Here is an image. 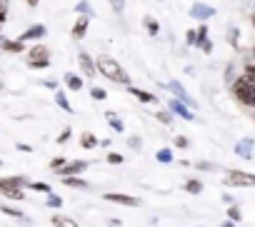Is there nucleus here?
<instances>
[{
    "instance_id": "nucleus-1",
    "label": "nucleus",
    "mask_w": 255,
    "mask_h": 227,
    "mask_svg": "<svg viewBox=\"0 0 255 227\" xmlns=\"http://www.w3.org/2000/svg\"><path fill=\"white\" fill-rule=\"evenodd\" d=\"M98 70L108 77V80L123 82V85H130V77H128V73L120 68V63H115L113 57H100L98 60Z\"/></svg>"
},
{
    "instance_id": "nucleus-2",
    "label": "nucleus",
    "mask_w": 255,
    "mask_h": 227,
    "mask_svg": "<svg viewBox=\"0 0 255 227\" xmlns=\"http://www.w3.org/2000/svg\"><path fill=\"white\" fill-rule=\"evenodd\" d=\"M233 93H235V97L243 105H248V108L255 105V82H250L248 77H238L235 85H233Z\"/></svg>"
},
{
    "instance_id": "nucleus-3",
    "label": "nucleus",
    "mask_w": 255,
    "mask_h": 227,
    "mask_svg": "<svg viewBox=\"0 0 255 227\" xmlns=\"http://www.w3.org/2000/svg\"><path fill=\"white\" fill-rule=\"evenodd\" d=\"M30 68H48L50 65V50L45 45H35L30 50Z\"/></svg>"
},
{
    "instance_id": "nucleus-4",
    "label": "nucleus",
    "mask_w": 255,
    "mask_h": 227,
    "mask_svg": "<svg viewBox=\"0 0 255 227\" xmlns=\"http://www.w3.org/2000/svg\"><path fill=\"white\" fill-rule=\"evenodd\" d=\"M20 182H23V180H15V177L3 180V177H0V192H5L13 200H23V192H20V188H18Z\"/></svg>"
},
{
    "instance_id": "nucleus-5",
    "label": "nucleus",
    "mask_w": 255,
    "mask_h": 227,
    "mask_svg": "<svg viewBox=\"0 0 255 227\" xmlns=\"http://www.w3.org/2000/svg\"><path fill=\"white\" fill-rule=\"evenodd\" d=\"M228 185H233V188H250V185H255V177L250 175V172H240V170H235V172H230L228 175Z\"/></svg>"
},
{
    "instance_id": "nucleus-6",
    "label": "nucleus",
    "mask_w": 255,
    "mask_h": 227,
    "mask_svg": "<svg viewBox=\"0 0 255 227\" xmlns=\"http://www.w3.org/2000/svg\"><path fill=\"white\" fill-rule=\"evenodd\" d=\"M108 202H118V205H125V208H138L140 200L138 197H130V195H120V192H108L105 195Z\"/></svg>"
},
{
    "instance_id": "nucleus-7",
    "label": "nucleus",
    "mask_w": 255,
    "mask_h": 227,
    "mask_svg": "<svg viewBox=\"0 0 255 227\" xmlns=\"http://www.w3.org/2000/svg\"><path fill=\"white\" fill-rule=\"evenodd\" d=\"M190 15H193L195 20H208L215 15V8H210V5H203V3H195L193 8H190Z\"/></svg>"
},
{
    "instance_id": "nucleus-8",
    "label": "nucleus",
    "mask_w": 255,
    "mask_h": 227,
    "mask_svg": "<svg viewBox=\"0 0 255 227\" xmlns=\"http://www.w3.org/2000/svg\"><path fill=\"white\" fill-rule=\"evenodd\" d=\"M165 88H168L170 93H173V95H178V97H180V102H185V105H195V102L190 100V95L183 90V85H180V82H165Z\"/></svg>"
},
{
    "instance_id": "nucleus-9",
    "label": "nucleus",
    "mask_w": 255,
    "mask_h": 227,
    "mask_svg": "<svg viewBox=\"0 0 255 227\" xmlns=\"http://www.w3.org/2000/svg\"><path fill=\"white\" fill-rule=\"evenodd\" d=\"M85 168H88V162H85V160H75V162H70V165H63L60 172L68 177V175H78V172H83Z\"/></svg>"
},
{
    "instance_id": "nucleus-10",
    "label": "nucleus",
    "mask_w": 255,
    "mask_h": 227,
    "mask_svg": "<svg viewBox=\"0 0 255 227\" xmlns=\"http://www.w3.org/2000/svg\"><path fill=\"white\" fill-rule=\"evenodd\" d=\"M170 113H175V115H180L185 120H193V113H190L185 108V102H180V100H170Z\"/></svg>"
},
{
    "instance_id": "nucleus-11",
    "label": "nucleus",
    "mask_w": 255,
    "mask_h": 227,
    "mask_svg": "<svg viewBox=\"0 0 255 227\" xmlns=\"http://www.w3.org/2000/svg\"><path fill=\"white\" fill-rule=\"evenodd\" d=\"M42 35H45V28H42V25H30L18 40H20V43H25V40H35V38H42Z\"/></svg>"
},
{
    "instance_id": "nucleus-12",
    "label": "nucleus",
    "mask_w": 255,
    "mask_h": 227,
    "mask_svg": "<svg viewBox=\"0 0 255 227\" xmlns=\"http://www.w3.org/2000/svg\"><path fill=\"white\" fill-rule=\"evenodd\" d=\"M80 68L85 70V73H88V75H95V65H93V60H90V55L88 53H80Z\"/></svg>"
},
{
    "instance_id": "nucleus-13",
    "label": "nucleus",
    "mask_w": 255,
    "mask_h": 227,
    "mask_svg": "<svg viewBox=\"0 0 255 227\" xmlns=\"http://www.w3.org/2000/svg\"><path fill=\"white\" fill-rule=\"evenodd\" d=\"M128 90H130L138 100H143V102H158L155 100V95H150V93H145V90H138V88H133V85H128Z\"/></svg>"
},
{
    "instance_id": "nucleus-14",
    "label": "nucleus",
    "mask_w": 255,
    "mask_h": 227,
    "mask_svg": "<svg viewBox=\"0 0 255 227\" xmlns=\"http://www.w3.org/2000/svg\"><path fill=\"white\" fill-rule=\"evenodd\" d=\"M88 23H90L88 18H78V23H75V28H73V35H75V38H83L85 30H88Z\"/></svg>"
},
{
    "instance_id": "nucleus-15",
    "label": "nucleus",
    "mask_w": 255,
    "mask_h": 227,
    "mask_svg": "<svg viewBox=\"0 0 255 227\" xmlns=\"http://www.w3.org/2000/svg\"><path fill=\"white\" fill-rule=\"evenodd\" d=\"M80 145H83L85 150H93V148L98 145V140H95L90 132H83V135H80Z\"/></svg>"
},
{
    "instance_id": "nucleus-16",
    "label": "nucleus",
    "mask_w": 255,
    "mask_h": 227,
    "mask_svg": "<svg viewBox=\"0 0 255 227\" xmlns=\"http://www.w3.org/2000/svg\"><path fill=\"white\" fill-rule=\"evenodd\" d=\"M143 23H145V28H148V33H150V35H158V30H160V25H158V20H155V18H150V15H145V20H143Z\"/></svg>"
},
{
    "instance_id": "nucleus-17",
    "label": "nucleus",
    "mask_w": 255,
    "mask_h": 227,
    "mask_svg": "<svg viewBox=\"0 0 255 227\" xmlns=\"http://www.w3.org/2000/svg\"><path fill=\"white\" fill-rule=\"evenodd\" d=\"M65 82H68V88H70V90H80V88H83V80H80L78 75H73V73L65 75Z\"/></svg>"
},
{
    "instance_id": "nucleus-18",
    "label": "nucleus",
    "mask_w": 255,
    "mask_h": 227,
    "mask_svg": "<svg viewBox=\"0 0 255 227\" xmlns=\"http://www.w3.org/2000/svg\"><path fill=\"white\" fill-rule=\"evenodd\" d=\"M23 48L25 45L20 43V40H15V43H13V40H5V43H3V50H8V53H20Z\"/></svg>"
},
{
    "instance_id": "nucleus-19",
    "label": "nucleus",
    "mask_w": 255,
    "mask_h": 227,
    "mask_svg": "<svg viewBox=\"0 0 255 227\" xmlns=\"http://www.w3.org/2000/svg\"><path fill=\"white\" fill-rule=\"evenodd\" d=\"M53 225L55 227H78L73 220H68V217H53Z\"/></svg>"
},
{
    "instance_id": "nucleus-20",
    "label": "nucleus",
    "mask_w": 255,
    "mask_h": 227,
    "mask_svg": "<svg viewBox=\"0 0 255 227\" xmlns=\"http://www.w3.org/2000/svg\"><path fill=\"white\" fill-rule=\"evenodd\" d=\"M63 185H70V188H85V182L80 177H73V175H68L65 180H63Z\"/></svg>"
},
{
    "instance_id": "nucleus-21",
    "label": "nucleus",
    "mask_w": 255,
    "mask_h": 227,
    "mask_svg": "<svg viewBox=\"0 0 255 227\" xmlns=\"http://www.w3.org/2000/svg\"><path fill=\"white\" fill-rule=\"evenodd\" d=\"M55 100H58V105H60L63 110H65V113H73V108H70V102L65 100V95H63V93H58V95H55Z\"/></svg>"
},
{
    "instance_id": "nucleus-22",
    "label": "nucleus",
    "mask_w": 255,
    "mask_h": 227,
    "mask_svg": "<svg viewBox=\"0 0 255 227\" xmlns=\"http://www.w3.org/2000/svg\"><path fill=\"white\" fill-rule=\"evenodd\" d=\"M185 190H188V192H195V195H198V192L203 190V185H200V182H195V180H190V182L185 185Z\"/></svg>"
},
{
    "instance_id": "nucleus-23",
    "label": "nucleus",
    "mask_w": 255,
    "mask_h": 227,
    "mask_svg": "<svg viewBox=\"0 0 255 227\" xmlns=\"http://www.w3.org/2000/svg\"><path fill=\"white\" fill-rule=\"evenodd\" d=\"M48 205H50V208H60V205H63V200H60L58 195H53V192H48Z\"/></svg>"
},
{
    "instance_id": "nucleus-24",
    "label": "nucleus",
    "mask_w": 255,
    "mask_h": 227,
    "mask_svg": "<svg viewBox=\"0 0 255 227\" xmlns=\"http://www.w3.org/2000/svg\"><path fill=\"white\" fill-rule=\"evenodd\" d=\"M28 188L40 190V192H50V188H48V185H42V182H28Z\"/></svg>"
},
{
    "instance_id": "nucleus-25",
    "label": "nucleus",
    "mask_w": 255,
    "mask_h": 227,
    "mask_svg": "<svg viewBox=\"0 0 255 227\" xmlns=\"http://www.w3.org/2000/svg\"><path fill=\"white\" fill-rule=\"evenodd\" d=\"M108 120H110V125H113V128H115V130H118V132H120V130H123V122H120V120H118V117H115V115H113V113H108Z\"/></svg>"
},
{
    "instance_id": "nucleus-26",
    "label": "nucleus",
    "mask_w": 255,
    "mask_h": 227,
    "mask_svg": "<svg viewBox=\"0 0 255 227\" xmlns=\"http://www.w3.org/2000/svg\"><path fill=\"white\" fill-rule=\"evenodd\" d=\"M5 13H8V0H0V25L5 20Z\"/></svg>"
},
{
    "instance_id": "nucleus-27",
    "label": "nucleus",
    "mask_w": 255,
    "mask_h": 227,
    "mask_svg": "<svg viewBox=\"0 0 255 227\" xmlns=\"http://www.w3.org/2000/svg\"><path fill=\"white\" fill-rule=\"evenodd\" d=\"M250 142H253V140H245V142H243V145L238 148V152H240V155H245V157L250 155Z\"/></svg>"
},
{
    "instance_id": "nucleus-28",
    "label": "nucleus",
    "mask_w": 255,
    "mask_h": 227,
    "mask_svg": "<svg viewBox=\"0 0 255 227\" xmlns=\"http://www.w3.org/2000/svg\"><path fill=\"white\" fill-rule=\"evenodd\" d=\"M158 160L160 162H170V160H173V155H170V150H160L158 152Z\"/></svg>"
},
{
    "instance_id": "nucleus-29",
    "label": "nucleus",
    "mask_w": 255,
    "mask_h": 227,
    "mask_svg": "<svg viewBox=\"0 0 255 227\" xmlns=\"http://www.w3.org/2000/svg\"><path fill=\"white\" fill-rule=\"evenodd\" d=\"M0 210H3L5 215H10V217H20V220H23V212H18V210H13V208H0Z\"/></svg>"
},
{
    "instance_id": "nucleus-30",
    "label": "nucleus",
    "mask_w": 255,
    "mask_h": 227,
    "mask_svg": "<svg viewBox=\"0 0 255 227\" xmlns=\"http://www.w3.org/2000/svg\"><path fill=\"white\" fill-rule=\"evenodd\" d=\"M63 165H65V160H63V157H55V160L50 162V170H60Z\"/></svg>"
},
{
    "instance_id": "nucleus-31",
    "label": "nucleus",
    "mask_w": 255,
    "mask_h": 227,
    "mask_svg": "<svg viewBox=\"0 0 255 227\" xmlns=\"http://www.w3.org/2000/svg\"><path fill=\"white\" fill-rule=\"evenodd\" d=\"M108 162H113V165H120V162H123V155H118V152H110V155H108Z\"/></svg>"
},
{
    "instance_id": "nucleus-32",
    "label": "nucleus",
    "mask_w": 255,
    "mask_h": 227,
    "mask_svg": "<svg viewBox=\"0 0 255 227\" xmlns=\"http://www.w3.org/2000/svg\"><path fill=\"white\" fill-rule=\"evenodd\" d=\"M110 5H113V8H115V10L120 13V10L125 8V0H110Z\"/></svg>"
},
{
    "instance_id": "nucleus-33",
    "label": "nucleus",
    "mask_w": 255,
    "mask_h": 227,
    "mask_svg": "<svg viewBox=\"0 0 255 227\" xmlns=\"http://www.w3.org/2000/svg\"><path fill=\"white\" fill-rule=\"evenodd\" d=\"M93 97H98V100H105V90H103V88H93Z\"/></svg>"
},
{
    "instance_id": "nucleus-34",
    "label": "nucleus",
    "mask_w": 255,
    "mask_h": 227,
    "mask_svg": "<svg viewBox=\"0 0 255 227\" xmlns=\"http://www.w3.org/2000/svg\"><path fill=\"white\" fill-rule=\"evenodd\" d=\"M198 45H200V48H203L205 53H210V50H212V45H210V40H208V38H205V40H200Z\"/></svg>"
},
{
    "instance_id": "nucleus-35",
    "label": "nucleus",
    "mask_w": 255,
    "mask_h": 227,
    "mask_svg": "<svg viewBox=\"0 0 255 227\" xmlns=\"http://www.w3.org/2000/svg\"><path fill=\"white\" fill-rule=\"evenodd\" d=\"M158 120H160V122H165V125H170V120H173V117H170L168 113H158Z\"/></svg>"
},
{
    "instance_id": "nucleus-36",
    "label": "nucleus",
    "mask_w": 255,
    "mask_h": 227,
    "mask_svg": "<svg viewBox=\"0 0 255 227\" xmlns=\"http://www.w3.org/2000/svg\"><path fill=\"white\" fill-rule=\"evenodd\" d=\"M175 145H178V148H188V140L180 135V137H175Z\"/></svg>"
},
{
    "instance_id": "nucleus-37",
    "label": "nucleus",
    "mask_w": 255,
    "mask_h": 227,
    "mask_svg": "<svg viewBox=\"0 0 255 227\" xmlns=\"http://www.w3.org/2000/svg\"><path fill=\"white\" fill-rule=\"evenodd\" d=\"M188 45H195V30H188Z\"/></svg>"
},
{
    "instance_id": "nucleus-38",
    "label": "nucleus",
    "mask_w": 255,
    "mask_h": 227,
    "mask_svg": "<svg viewBox=\"0 0 255 227\" xmlns=\"http://www.w3.org/2000/svg\"><path fill=\"white\" fill-rule=\"evenodd\" d=\"M230 217H233V220H240V212H238L235 208H230Z\"/></svg>"
},
{
    "instance_id": "nucleus-39",
    "label": "nucleus",
    "mask_w": 255,
    "mask_h": 227,
    "mask_svg": "<svg viewBox=\"0 0 255 227\" xmlns=\"http://www.w3.org/2000/svg\"><path fill=\"white\" fill-rule=\"evenodd\" d=\"M78 10H80V13H90V8H88V3H80V5H78Z\"/></svg>"
},
{
    "instance_id": "nucleus-40",
    "label": "nucleus",
    "mask_w": 255,
    "mask_h": 227,
    "mask_svg": "<svg viewBox=\"0 0 255 227\" xmlns=\"http://www.w3.org/2000/svg\"><path fill=\"white\" fill-rule=\"evenodd\" d=\"M38 3H40V0H28V5H33V8H35Z\"/></svg>"
},
{
    "instance_id": "nucleus-41",
    "label": "nucleus",
    "mask_w": 255,
    "mask_h": 227,
    "mask_svg": "<svg viewBox=\"0 0 255 227\" xmlns=\"http://www.w3.org/2000/svg\"><path fill=\"white\" fill-rule=\"evenodd\" d=\"M0 165H3V162H0Z\"/></svg>"
}]
</instances>
